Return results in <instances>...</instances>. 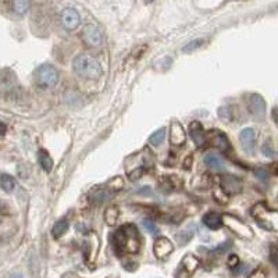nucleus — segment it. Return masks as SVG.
Listing matches in <instances>:
<instances>
[{"mask_svg":"<svg viewBox=\"0 0 278 278\" xmlns=\"http://www.w3.org/2000/svg\"><path fill=\"white\" fill-rule=\"evenodd\" d=\"M195 233H196V227H195L193 224H191V225L188 228H185V230H182L181 233H178L177 237H175L177 238L178 245H181V246L187 245V243L192 239Z\"/></svg>","mask_w":278,"mask_h":278,"instance_id":"6ab92c4d","label":"nucleus"},{"mask_svg":"<svg viewBox=\"0 0 278 278\" xmlns=\"http://www.w3.org/2000/svg\"><path fill=\"white\" fill-rule=\"evenodd\" d=\"M220 185H221V189L224 191V193H228V195H235V193H239L242 191V181H241V178L231 175V174L222 175L220 178Z\"/></svg>","mask_w":278,"mask_h":278,"instance_id":"1a4fd4ad","label":"nucleus"},{"mask_svg":"<svg viewBox=\"0 0 278 278\" xmlns=\"http://www.w3.org/2000/svg\"><path fill=\"white\" fill-rule=\"evenodd\" d=\"M114 248L118 255L138 253L141 249V235L135 225L125 224L114 234Z\"/></svg>","mask_w":278,"mask_h":278,"instance_id":"f257e3e1","label":"nucleus"},{"mask_svg":"<svg viewBox=\"0 0 278 278\" xmlns=\"http://www.w3.org/2000/svg\"><path fill=\"white\" fill-rule=\"evenodd\" d=\"M0 188L5 192H13L15 188V180L14 177H11L10 174H2L0 175Z\"/></svg>","mask_w":278,"mask_h":278,"instance_id":"4be33fe9","label":"nucleus"},{"mask_svg":"<svg viewBox=\"0 0 278 278\" xmlns=\"http://www.w3.org/2000/svg\"><path fill=\"white\" fill-rule=\"evenodd\" d=\"M143 225L146 228V231L152 235H156L157 234V227L155 225V222L150 221V220H143Z\"/></svg>","mask_w":278,"mask_h":278,"instance_id":"c85d7f7f","label":"nucleus"},{"mask_svg":"<svg viewBox=\"0 0 278 278\" xmlns=\"http://www.w3.org/2000/svg\"><path fill=\"white\" fill-rule=\"evenodd\" d=\"M38 162H39L41 167L46 172L52 171V168H53V160H52L50 155L47 153V150L39 149V152H38Z\"/></svg>","mask_w":278,"mask_h":278,"instance_id":"aec40b11","label":"nucleus"},{"mask_svg":"<svg viewBox=\"0 0 278 278\" xmlns=\"http://www.w3.org/2000/svg\"><path fill=\"white\" fill-rule=\"evenodd\" d=\"M153 2H155V0H145V3H146V5H150V3H153Z\"/></svg>","mask_w":278,"mask_h":278,"instance_id":"a19ab883","label":"nucleus"},{"mask_svg":"<svg viewBox=\"0 0 278 278\" xmlns=\"http://www.w3.org/2000/svg\"><path fill=\"white\" fill-rule=\"evenodd\" d=\"M189 134L192 141L197 147H203L206 145V134L203 131L202 124L199 121H192L189 124Z\"/></svg>","mask_w":278,"mask_h":278,"instance_id":"dca6fc26","label":"nucleus"},{"mask_svg":"<svg viewBox=\"0 0 278 278\" xmlns=\"http://www.w3.org/2000/svg\"><path fill=\"white\" fill-rule=\"evenodd\" d=\"M10 278H22V277H21L20 274H13V275H11Z\"/></svg>","mask_w":278,"mask_h":278,"instance_id":"ea45409f","label":"nucleus"},{"mask_svg":"<svg viewBox=\"0 0 278 278\" xmlns=\"http://www.w3.org/2000/svg\"><path fill=\"white\" fill-rule=\"evenodd\" d=\"M191 162H192V156L187 157V162H185V164H184V166H185V168H189V166H191Z\"/></svg>","mask_w":278,"mask_h":278,"instance_id":"4c0bfd02","label":"nucleus"},{"mask_svg":"<svg viewBox=\"0 0 278 278\" xmlns=\"http://www.w3.org/2000/svg\"><path fill=\"white\" fill-rule=\"evenodd\" d=\"M199 264H200V262H199V259H197L196 256H193V255H187L185 258L182 259L180 270L185 271V273L188 274V277H189V275H192V274L196 271V268L199 267Z\"/></svg>","mask_w":278,"mask_h":278,"instance_id":"f3484780","label":"nucleus"},{"mask_svg":"<svg viewBox=\"0 0 278 278\" xmlns=\"http://www.w3.org/2000/svg\"><path fill=\"white\" fill-rule=\"evenodd\" d=\"M245 100H246V106L248 110L250 111V114L256 118H264L266 114V103L264 99L258 93H248L245 95Z\"/></svg>","mask_w":278,"mask_h":278,"instance_id":"0eeeda50","label":"nucleus"},{"mask_svg":"<svg viewBox=\"0 0 278 278\" xmlns=\"http://www.w3.org/2000/svg\"><path fill=\"white\" fill-rule=\"evenodd\" d=\"M67 230H68V221H67L66 218H63V220H59L53 225V228H52V235L55 238H60L67 233Z\"/></svg>","mask_w":278,"mask_h":278,"instance_id":"5701e85b","label":"nucleus"},{"mask_svg":"<svg viewBox=\"0 0 278 278\" xmlns=\"http://www.w3.org/2000/svg\"><path fill=\"white\" fill-rule=\"evenodd\" d=\"M202 221L209 230H218L222 225V216L217 213H208L203 216Z\"/></svg>","mask_w":278,"mask_h":278,"instance_id":"a211bd4d","label":"nucleus"},{"mask_svg":"<svg viewBox=\"0 0 278 278\" xmlns=\"http://www.w3.org/2000/svg\"><path fill=\"white\" fill-rule=\"evenodd\" d=\"M72 68L77 75L86 80H97L102 75L100 63L91 55L77 56L72 63Z\"/></svg>","mask_w":278,"mask_h":278,"instance_id":"7ed1b4c3","label":"nucleus"},{"mask_svg":"<svg viewBox=\"0 0 278 278\" xmlns=\"http://www.w3.org/2000/svg\"><path fill=\"white\" fill-rule=\"evenodd\" d=\"M82 41L85 42L88 46L97 47V46L102 45L103 35H102L100 30H99L96 26L88 24V26L84 27V30H82Z\"/></svg>","mask_w":278,"mask_h":278,"instance_id":"6e6552de","label":"nucleus"},{"mask_svg":"<svg viewBox=\"0 0 278 278\" xmlns=\"http://www.w3.org/2000/svg\"><path fill=\"white\" fill-rule=\"evenodd\" d=\"M168 181H170V178L167 177V178H164L162 182H160V189H162L164 193H168L170 191H172L171 182H168Z\"/></svg>","mask_w":278,"mask_h":278,"instance_id":"c756f323","label":"nucleus"},{"mask_svg":"<svg viewBox=\"0 0 278 278\" xmlns=\"http://www.w3.org/2000/svg\"><path fill=\"white\" fill-rule=\"evenodd\" d=\"M118 208L117 206H110V208H107L106 213H105V220L109 225H114L117 222V218H118Z\"/></svg>","mask_w":278,"mask_h":278,"instance_id":"a878e982","label":"nucleus"},{"mask_svg":"<svg viewBox=\"0 0 278 278\" xmlns=\"http://www.w3.org/2000/svg\"><path fill=\"white\" fill-rule=\"evenodd\" d=\"M6 214H7V210H6L5 206L0 203V220H2V218H3V216H6Z\"/></svg>","mask_w":278,"mask_h":278,"instance_id":"c9c22d12","label":"nucleus"},{"mask_svg":"<svg viewBox=\"0 0 278 278\" xmlns=\"http://www.w3.org/2000/svg\"><path fill=\"white\" fill-rule=\"evenodd\" d=\"M249 278H266V273H264L262 268H259V270H256V271H253Z\"/></svg>","mask_w":278,"mask_h":278,"instance_id":"72a5a7b5","label":"nucleus"},{"mask_svg":"<svg viewBox=\"0 0 278 278\" xmlns=\"http://www.w3.org/2000/svg\"><path fill=\"white\" fill-rule=\"evenodd\" d=\"M109 278H113V277H109Z\"/></svg>","mask_w":278,"mask_h":278,"instance_id":"79ce46f5","label":"nucleus"},{"mask_svg":"<svg viewBox=\"0 0 278 278\" xmlns=\"http://www.w3.org/2000/svg\"><path fill=\"white\" fill-rule=\"evenodd\" d=\"M273 118H274V121L278 124V109H274L273 110Z\"/></svg>","mask_w":278,"mask_h":278,"instance_id":"58836bf2","label":"nucleus"},{"mask_svg":"<svg viewBox=\"0 0 278 278\" xmlns=\"http://www.w3.org/2000/svg\"><path fill=\"white\" fill-rule=\"evenodd\" d=\"M262 152H263L267 157H273L274 156V150L271 149V147L268 146V143H264L263 147H262Z\"/></svg>","mask_w":278,"mask_h":278,"instance_id":"2f4dec72","label":"nucleus"},{"mask_svg":"<svg viewBox=\"0 0 278 278\" xmlns=\"http://www.w3.org/2000/svg\"><path fill=\"white\" fill-rule=\"evenodd\" d=\"M61 24L66 28L67 31H74L77 30L80 24H81V17L80 13L72 9V7H67L61 13Z\"/></svg>","mask_w":278,"mask_h":278,"instance_id":"9d476101","label":"nucleus"},{"mask_svg":"<svg viewBox=\"0 0 278 278\" xmlns=\"http://www.w3.org/2000/svg\"><path fill=\"white\" fill-rule=\"evenodd\" d=\"M153 163H155V156L149 149H143L141 152L127 157L125 168L130 180L132 181L139 180L143 175V172L146 171V168H152Z\"/></svg>","mask_w":278,"mask_h":278,"instance_id":"f03ea898","label":"nucleus"},{"mask_svg":"<svg viewBox=\"0 0 278 278\" xmlns=\"http://www.w3.org/2000/svg\"><path fill=\"white\" fill-rule=\"evenodd\" d=\"M31 0H13V10L18 15H24L28 11Z\"/></svg>","mask_w":278,"mask_h":278,"instance_id":"393cba45","label":"nucleus"},{"mask_svg":"<svg viewBox=\"0 0 278 278\" xmlns=\"http://www.w3.org/2000/svg\"><path fill=\"white\" fill-rule=\"evenodd\" d=\"M187 141V134L181 124L172 122L170 127V143L172 146H182Z\"/></svg>","mask_w":278,"mask_h":278,"instance_id":"4468645a","label":"nucleus"},{"mask_svg":"<svg viewBox=\"0 0 278 278\" xmlns=\"http://www.w3.org/2000/svg\"><path fill=\"white\" fill-rule=\"evenodd\" d=\"M270 262L278 268V242L270 245Z\"/></svg>","mask_w":278,"mask_h":278,"instance_id":"cd10ccee","label":"nucleus"},{"mask_svg":"<svg viewBox=\"0 0 278 278\" xmlns=\"http://www.w3.org/2000/svg\"><path fill=\"white\" fill-rule=\"evenodd\" d=\"M222 224L231 230L235 235H238L239 238H243V239H252L253 238V230L249 225H246L245 222L238 218L237 216L234 214H224L222 216Z\"/></svg>","mask_w":278,"mask_h":278,"instance_id":"39448f33","label":"nucleus"},{"mask_svg":"<svg viewBox=\"0 0 278 278\" xmlns=\"http://www.w3.org/2000/svg\"><path fill=\"white\" fill-rule=\"evenodd\" d=\"M113 193L110 188L105 185V187H96L92 189L91 192H89V200H91L92 205H102V203H105L106 200H109V197Z\"/></svg>","mask_w":278,"mask_h":278,"instance_id":"2eb2a0df","label":"nucleus"},{"mask_svg":"<svg viewBox=\"0 0 278 278\" xmlns=\"http://www.w3.org/2000/svg\"><path fill=\"white\" fill-rule=\"evenodd\" d=\"M6 134V124L0 121V135H5Z\"/></svg>","mask_w":278,"mask_h":278,"instance_id":"e433bc0d","label":"nucleus"},{"mask_svg":"<svg viewBox=\"0 0 278 278\" xmlns=\"http://www.w3.org/2000/svg\"><path fill=\"white\" fill-rule=\"evenodd\" d=\"M239 142L245 149V152L253 153L256 146V131L253 128H243L239 134Z\"/></svg>","mask_w":278,"mask_h":278,"instance_id":"ddd939ff","label":"nucleus"},{"mask_svg":"<svg viewBox=\"0 0 278 278\" xmlns=\"http://www.w3.org/2000/svg\"><path fill=\"white\" fill-rule=\"evenodd\" d=\"M252 216L262 228L278 233V210H271L264 203H258L252 208Z\"/></svg>","mask_w":278,"mask_h":278,"instance_id":"20e7f679","label":"nucleus"},{"mask_svg":"<svg viewBox=\"0 0 278 278\" xmlns=\"http://www.w3.org/2000/svg\"><path fill=\"white\" fill-rule=\"evenodd\" d=\"M205 45V39H193L192 42H189V43H187V45L182 47V52L184 53H192V52L197 50L199 47H202V46Z\"/></svg>","mask_w":278,"mask_h":278,"instance_id":"bb28decb","label":"nucleus"},{"mask_svg":"<svg viewBox=\"0 0 278 278\" xmlns=\"http://www.w3.org/2000/svg\"><path fill=\"white\" fill-rule=\"evenodd\" d=\"M35 80L42 88H53L59 82V72L52 64H42L36 68Z\"/></svg>","mask_w":278,"mask_h":278,"instance_id":"423d86ee","label":"nucleus"},{"mask_svg":"<svg viewBox=\"0 0 278 278\" xmlns=\"http://www.w3.org/2000/svg\"><path fill=\"white\" fill-rule=\"evenodd\" d=\"M206 142L213 147H217L218 150L221 152H230L231 149V145H230V141L228 138L220 131H210L206 135Z\"/></svg>","mask_w":278,"mask_h":278,"instance_id":"9b49d317","label":"nucleus"},{"mask_svg":"<svg viewBox=\"0 0 278 278\" xmlns=\"http://www.w3.org/2000/svg\"><path fill=\"white\" fill-rule=\"evenodd\" d=\"M238 264H239V260H238V256H235V255H233V256H230V259H228V266L230 267H237Z\"/></svg>","mask_w":278,"mask_h":278,"instance_id":"473e14b6","label":"nucleus"},{"mask_svg":"<svg viewBox=\"0 0 278 278\" xmlns=\"http://www.w3.org/2000/svg\"><path fill=\"white\" fill-rule=\"evenodd\" d=\"M205 164L209 167V168H212V170H222L224 168V163H222L221 157H218L217 155H214V153H208L206 156H205Z\"/></svg>","mask_w":278,"mask_h":278,"instance_id":"412c9836","label":"nucleus"},{"mask_svg":"<svg viewBox=\"0 0 278 278\" xmlns=\"http://www.w3.org/2000/svg\"><path fill=\"white\" fill-rule=\"evenodd\" d=\"M228 246H231V242H227V243H222V245H220L217 249H214L213 252H216V253H221L224 252V250H227Z\"/></svg>","mask_w":278,"mask_h":278,"instance_id":"f704fd0d","label":"nucleus"},{"mask_svg":"<svg viewBox=\"0 0 278 278\" xmlns=\"http://www.w3.org/2000/svg\"><path fill=\"white\" fill-rule=\"evenodd\" d=\"M255 174H256V177H258L260 181H263V182L267 181L268 174L266 170H263V168H259V170H256V171H255Z\"/></svg>","mask_w":278,"mask_h":278,"instance_id":"7c9ffc66","label":"nucleus"},{"mask_svg":"<svg viewBox=\"0 0 278 278\" xmlns=\"http://www.w3.org/2000/svg\"><path fill=\"white\" fill-rule=\"evenodd\" d=\"M166 132L167 130L164 128V127H162V128H159L157 131H155L149 137V143L150 145H153V146H159V145H162L163 141L166 139Z\"/></svg>","mask_w":278,"mask_h":278,"instance_id":"b1692460","label":"nucleus"},{"mask_svg":"<svg viewBox=\"0 0 278 278\" xmlns=\"http://www.w3.org/2000/svg\"><path fill=\"white\" fill-rule=\"evenodd\" d=\"M174 250V245L168 239V238L159 237L155 241V245H153V252H155V256L160 260H164L167 259Z\"/></svg>","mask_w":278,"mask_h":278,"instance_id":"f8f14e48","label":"nucleus"}]
</instances>
